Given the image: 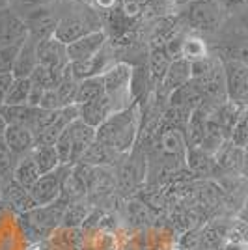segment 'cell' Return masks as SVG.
Here are the masks:
<instances>
[{"instance_id":"27","label":"cell","mask_w":248,"mask_h":250,"mask_svg":"<svg viewBox=\"0 0 248 250\" xmlns=\"http://www.w3.org/2000/svg\"><path fill=\"white\" fill-rule=\"evenodd\" d=\"M207 56H209V51H207V45L202 38H198V36H185L183 38L179 58H185L186 62L194 63L200 60H206Z\"/></svg>"},{"instance_id":"17","label":"cell","mask_w":248,"mask_h":250,"mask_svg":"<svg viewBox=\"0 0 248 250\" xmlns=\"http://www.w3.org/2000/svg\"><path fill=\"white\" fill-rule=\"evenodd\" d=\"M38 42L28 36L21 45V51L17 54V60L13 65V79H30L34 69L38 67Z\"/></svg>"},{"instance_id":"6","label":"cell","mask_w":248,"mask_h":250,"mask_svg":"<svg viewBox=\"0 0 248 250\" xmlns=\"http://www.w3.org/2000/svg\"><path fill=\"white\" fill-rule=\"evenodd\" d=\"M224 81L227 101L248 106V67L239 58L224 62Z\"/></svg>"},{"instance_id":"1","label":"cell","mask_w":248,"mask_h":250,"mask_svg":"<svg viewBox=\"0 0 248 250\" xmlns=\"http://www.w3.org/2000/svg\"><path fill=\"white\" fill-rule=\"evenodd\" d=\"M138 120L140 112L138 106L131 104L114 112L99 129H97V140L112 147L116 153H127L135 144L136 133H138Z\"/></svg>"},{"instance_id":"10","label":"cell","mask_w":248,"mask_h":250,"mask_svg":"<svg viewBox=\"0 0 248 250\" xmlns=\"http://www.w3.org/2000/svg\"><path fill=\"white\" fill-rule=\"evenodd\" d=\"M38 65L54 67V69H65L69 65L67 58V45L60 43L54 36L38 42Z\"/></svg>"},{"instance_id":"48","label":"cell","mask_w":248,"mask_h":250,"mask_svg":"<svg viewBox=\"0 0 248 250\" xmlns=\"http://www.w3.org/2000/svg\"><path fill=\"white\" fill-rule=\"evenodd\" d=\"M190 2H194V0H174V4H177V6H186Z\"/></svg>"},{"instance_id":"16","label":"cell","mask_w":248,"mask_h":250,"mask_svg":"<svg viewBox=\"0 0 248 250\" xmlns=\"http://www.w3.org/2000/svg\"><path fill=\"white\" fill-rule=\"evenodd\" d=\"M192 81V63L186 62L185 58H176L168 73H166L165 81H163V92L168 95H174L177 90H181L183 86Z\"/></svg>"},{"instance_id":"20","label":"cell","mask_w":248,"mask_h":250,"mask_svg":"<svg viewBox=\"0 0 248 250\" xmlns=\"http://www.w3.org/2000/svg\"><path fill=\"white\" fill-rule=\"evenodd\" d=\"M186 161H188L190 170L194 174H198V176H213V174H217L218 170H220L217 161H215V155L207 153L206 149H202V147L198 146H192L188 149Z\"/></svg>"},{"instance_id":"45","label":"cell","mask_w":248,"mask_h":250,"mask_svg":"<svg viewBox=\"0 0 248 250\" xmlns=\"http://www.w3.org/2000/svg\"><path fill=\"white\" fill-rule=\"evenodd\" d=\"M237 217H239V219H243L248 224V198L245 200V204H243V208H241V211H239Z\"/></svg>"},{"instance_id":"13","label":"cell","mask_w":248,"mask_h":250,"mask_svg":"<svg viewBox=\"0 0 248 250\" xmlns=\"http://www.w3.org/2000/svg\"><path fill=\"white\" fill-rule=\"evenodd\" d=\"M108 62H110V52L103 49L101 52H97L95 56H90V58L81 60V62L69 63V69H71L73 77L77 81H84V79H90V77L103 75L110 67Z\"/></svg>"},{"instance_id":"50","label":"cell","mask_w":248,"mask_h":250,"mask_svg":"<svg viewBox=\"0 0 248 250\" xmlns=\"http://www.w3.org/2000/svg\"><path fill=\"white\" fill-rule=\"evenodd\" d=\"M2 183H4V181H2V179H0V194H2Z\"/></svg>"},{"instance_id":"25","label":"cell","mask_w":248,"mask_h":250,"mask_svg":"<svg viewBox=\"0 0 248 250\" xmlns=\"http://www.w3.org/2000/svg\"><path fill=\"white\" fill-rule=\"evenodd\" d=\"M120 153H116L112 147H108L106 144L99 142L95 138V142L92 144V147L86 151V155L81 159V163L90 165V167H104V165H112L116 163Z\"/></svg>"},{"instance_id":"2","label":"cell","mask_w":248,"mask_h":250,"mask_svg":"<svg viewBox=\"0 0 248 250\" xmlns=\"http://www.w3.org/2000/svg\"><path fill=\"white\" fill-rule=\"evenodd\" d=\"M97 138V129L84 124L81 118H77L62 135L56 140V151L60 157L62 165H79L81 159L86 155V151L92 147V144Z\"/></svg>"},{"instance_id":"9","label":"cell","mask_w":248,"mask_h":250,"mask_svg":"<svg viewBox=\"0 0 248 250\" xmlns=\"http://www.w3.org/2000/svg\"><path fill=\"white\" fill-rule=\"evenodd\" d=\"M0 200L4 204H8V208L11 211H15L17 215L21 213H28L34 208H38V204L32 198L30 190L24 188L21 183H17L15 179H8L2 183V194H0Z\"/></svg>"},{"instance_id":"47","label":"cell","mask_w":248,"mask_h":250,"mask_svg":"<svg viewBox=\"0 0 248 250\" xmlns=\"http://www.w3.org/2000/svg\"><path fill=\"white\" fill-rule=\"evenodd\" d=\"M10 4H13V0H0V10H6Z\"/></svg>"},{"instance_id":"32","label":"cell","mask_w":248,"mask_h":250,"mask_svg":"<svg viewBox=\"0 0 248 250\" xmlns=\"http://www.w3.org/2000/svg\"><path fill=\"white\" fill-rule=\"evenodd\" d=\"M19 163V157L10 149V146L4 142V138H0V179L8 181L13 179V172Z\"/></svg>"},{"instance_id":"5","label":"cell","mask_w":248,"mask_h":250,"mask_svg":"<svg viewBox=\"0 0 248 250\" xmlns=\"http://www.w3.org/2000/svg\"><path fill=\"white\" fill-rule=\"evenodd\" d=\"M73 172V165H60L56 170L49 174H43L36 185L30 188V194L38 206H49L62 196L63 185L67 181L69 174Z\"/></svg>"},{"instance_id":"12","label":"cell","mask_w":248,"mask_h":250,"mask_svg":"<svg viewBox=\"0 0 248 250\" xmlns=\"http://www.w3.org/2000/svg\"><path fill=\"white\" fill-rule=\"evenodd\" d=\"M28 38V26L17 13L0 10V45L21 43Z\"/></svg>"},{"instance_id":"40","label":"cell","mask_w":248,"mask_h":250,"mask_svg":"<svg viewBox=\"0 0 248 250\" xmlns=\"http://www.w3.org/2000/svg\"><path fill=\"white\" fill-rule=\"evenodd\" d=\"M11 83H13V75H0V110L6 104V97H8Z\"/></svg>"},{"instance_id":"37","label":"cell","mask_w":248,"mask_h":250,"mask_svg":"<svg viewBox=\"0 0 248 250\" xmlns=\"http://www.w3.org/2000/svg\"><path fill=\"white\" fill-rule=\"evenodd\" d=\"M149 4H151V0H120V2H118L120 11L124 13L125 17H129V19L140 17V15L147 10Z\"/></svg>"},{"instance_id":"23","label":"cell","mask_w":248,"mask_h":250,"mask_svg":"<svg viewBox=\"0 0 248 250\" xmlns=\"http://www.w3.org/2000/svg\"><path fill=\"white\" fill-rule=\"evenodd\" d=\"M40 177H41V172H40V168L36 165V161L30 157V153L21 157L19 163H17V167H15V172H13V179L17 183H21L24 188L30 190Z\"/></svg>"},{"instance_id":"8","label":"cell","mask_w":248,"mask_h":250,"mask_svg":"<svg viewBox=\"0 0 248 250\" xmlns=\"http://www.w3.org/2000/svg\"><path fill=\"white\" fill-rule=\"evenodd\" d=\"M106 47V32L104 30H93L90 34H86L84 38L77 40L67 45V58L69 63L81 62L86 60L90 56H95L97 52H101Z\"/></svg>"},{"instance_id":"42","label":"cell","mask_w":248,"mask_h":250,"mask_svg":"<svg viewBox=\"0 0 248 250\" xmlns=\"http://www.w3.org/2000/svg\"><path fill=\"white\" fill-rule=\"evenodd\" d=\"M118 2H120V0H93L95 8H99V10H104V11H112L114 8L118 6Z\"/></svg>"},{"instance_id":"19","label":"cell","mask_w":248,"mask_h":250,"mask_svg":"<svg viewBox=\"0 0 248 250\" xmlns=\"http://www.w3.org/2000/svg\"><path fill=\"white\" fill-rule=\"evenodd\" d=\"M24 22L28 26V36H32L36 42L52 38L54 32H56V24H58V21L47 10L34 11L28 15V19Z\"/></svg>"},{"instance_id":"33","label":"cell","mask_w":248,"mask_h":250,"mask_svg":"<svg viewBox=\"0 0 248 250\" xmlns=\"http://www.w3.org/2000/svg\"><path fill=\"white\" fill-rule=\"evenodd\" d=\"M229 140L237 147H241V149H245L248 146V106L239 114L237 122H235L233 129H231Z\"/></svg>"},{"instance_id":"28","label":"cell","mask_w":248,"mask_h":250,"mask_svg":"<svg viewBox=\"0 0 248 250\" xmlns=\"http://www.w3.org/2000/svg\"><path fill=\"white\" fill-rule=\"evenodd\" d=\"M65 69H67V67H65ZM65 69H54V67L38 65V67L34 69V73H32L30 81L36 84H40V86H43L45 90H56L58 84H60V81H62L63 71H65Z\"/></svg>"},{"instance_id":"18","label":"cell","mask_w":248,"mask_h":250,"mask_svg":"<svg viewBox=\"0 0 248 250\" xmlns=\"http://www.w3.org/2000/svg\"><path fill=\"white\" fill-rule=\"evenodd\" d=\"M227 224L229 220L218 219L200 231L198 250H222L227 243Z\"/></svg>"},{"instance_id":"31","label":"cell","mask_w":248,"mask_h":250,"mask_svg":"<svg viewBox=\"0 0 248 250\" xmlns=\"http://www.w3.org/2000/svg\"><path fill=\"white\" fill-rule=\"evenodd\" d=\"M32 81L30 79H13L10 86V92L6 97V104L15 106V104H28V97H30Z\"/></svg>"},{"instance_id":"3","label":"cell","mask_w":248,"mask_h":250,"mask_svg":"<svg viewBox=\"0 0 248 250\" xmlns=\"http://www.w3.org/2000/svg\"><path fill=\"white\" fill-rule=\"evenodd\" d=\"M135 69L125 62H118L110 65L103 73L104 92L118 106V110L131 106V88H133Z\"/></svg>"},{"instance_id":"46","label":"cell","mask_w":248,"mask_h":250,"mask_svg":"<svg viewBox=\"0 0 248 250\" xmlns=\"http://www.w3.org/2000/svg\"><path fill=\"white\" fill-rule=\"evenodd\" d=\"M6 127H8V124L4 122V118L0 116V138H4V133H6Z\"/></svg>"},{"instance_id":"14","label":"cell","mask_w":248,"mask_h":250,"mask_svg":"<svg viewBox=\"0 0 248 250\" xmlns=\"http://www.w3.org/2000/svg\"><path fill=\"white\" fill-rule=\"evenodd\" d=\"M4 142L10 146V149L19 157L28 155L36 146V136L28 127L24 125H8L4 133Z\"/></svg>"},{"instance_id":"7","label":"cell","mask_w":248,"mask_h":250,"mask_svg":"<svg viewBox=\"0 0 248 250\" xmlns=\"http://www.w3.org/2000/svg\"><path fill=\"white\" fill-rule=\"evenodd\" d=\"M93 30H99V26L93 21H90L88 17L83 15H67L58 21L56 24V32H54V38L63 45H69V43L77 42L84 38L86 34H90Z\"/></svg>"},{"instance_id":"4","label":"cell","mask_w":248,"mask_h":250,"mask_svg":"<svg viewBox=\"0 0 248 250\" xmlns=\"http://www.w3.org/2000/svg\"><path fill=\"white\" fill-rule=\"evenodd\" d=\"M222 10L220 0H194L186 4V22L192 30L215 32L222 22Z\"/></svg>"},{"instance_id":"29","label":"cell","mask_w":248,"mask_h":250,"mask_svg":"<svg viewBox=\"0 0 248 250\" xmlns=\"http://www.w3.org/2000/svg\"><path fill=\"white\" fill-rule=\"evenodd\" d=\"M174 62V58L168 54L166 49H155L151 52V58H149V71H151V79L155 83H163L165 81L166 73L170 69V65Z\"/></svg>"},{"instance_id":"39","label":"cell","mask_w":248,"mask_h":250,"mask_svg":"<svg viewBox=\"0 0 248 250\" xmlns=\"http://www.w3.org/2000/svg\"><path fill=\"white\" fill-rule=\"evenodd\" d=\"M40 108H43V110H58V108H62V103L58 99L56 90H47L45 92L41 103H40Z\"/></svg>"},{"instance_id":"34","label":"cell","mask_w":248,"mask_h":250,"mask_svg":"<svg viewBox=\"0 0 248 250\" xmlns=\"http://www.w3.org/2000/svg\"><path fill=\"white\" fill-rule=\"evenodd\" d=\"M22 43L24 42L13 43V45H0V75H11Z\"/></svg>"},{"instance_id":"22","label":"cell","mask_w":248,"mask_h":250,"mask_svg":"<svg viewBox=\"0 0 248 250\" xmlns=\"http://www.w3.org/2000/svg\"><path fill=\"white\" fill-rule=\"evenodd\" d=\"M104 95H106V92H104L103 75H99V77H90V79L79 81V90H77L75 104L90 103V101H95V99H101Z\"/></svg>"},{"instance_id":"30","label":"cell","mask_w":248,"mask_h":250,"mask_svg":"<svg viewBox=\"0 0 248 250\" xmlns=\"http://www.w3.org/2000/svg\"><path fill=\"white\" fill-rule=\"evenodd\" d=\"M77 90H79V81L73 77L71 69H69V65H67V69L63 71L62 81H60L58 88H56V94H58V99H60V103H62V108L63 106L75 104Z\"/></svg>"},{"instance_id":"49","label":"cell","mask_w":248,"mask_h":250,"mask_svg":"<svg viewBox=\"0 0 248 250\" xmlns=\"http://www.w3.org/2000/svg\"><path fill=\"white\" fill-rule=\"evenodd\" d=\"M247 161H248V146L245 147V163H247Z\"/></svg>"},{"instance_id":"24","label":"cell","mask_w":248,"mask_h":250,"mask_svg":"<svg viewBox=\"0 0 248 250\" xmlns=\"http://www.w3.org/2000/svg\"><path fill=\"white\" fill-rule=\"evenodd\" d=\"M30 157L36 161V165L40 168V172L43 174H49L52 170L60 167V157L54 146H47V144H36L34 149L30 151Z\"/></svg>"},{"instance_id":"21","label":"cell","mask_w":248,"mask_h":250,"mask_svg":"<svg viewBox=\"0 0 248 250\" xmlns=\"http://www.w3.org/2000/svg\"><path fill=\"white\" fill-rule=\"evenodd\" d=\"M215 161L220 170H239L245 165V149L237 147L231 140H224L215 153Z\"/></svg>"},{"instance_id":"11","label":"cell","mask_w":248,"mask_h":250,"mask_svg":"<svg viewBox=\"0 0 248 250\" xmlns=\"http://www.w3.org/2000/svg\"><path fill=\"white\" fill-rule=\"evenodd\" d=\"M77 106H79V118L93 129H99L114 112H118V106L114 104V101L108 95L90 101V103L77 104Z\"/></svg>"},{"instance_id":"26","label":"cell","mask_w":248,"mask_h":250,"mask_svg":"<svg viewBox=\"0 0 248 250\" xmlns=\"http://www.w3.org/2000/svg\"><path fill=\"white\" fill-rule=\"evenodd\" d=\"M92 215V208L90 204H86L84 200H79V202H71L65 213L62 217V228H71V229H79L81 226H84V222L88 220V217Z\"/></svg>"},{"instance_id":"15","label":"cell","mask_w":248,"mask_h":250,"mask_svg":"<svg viewBox=\"0 0 248 250\" xmlns=\"http://www.w3.org/2000/svg\"><path fill=\"white\" fill-rule=\"evenodd\" d=\"M43 108L40 106H30V104H15V106H10V104H4L2 110H0V116L4 118V122L8 125H24L28 129H34V125L38 124V120L41 118Z\"/></svg>"},{"instance_id":"38","label":"cell","mask_w":248,"mask_h":250,"mask_svg":"<svg viewBox=\"0 0 248 250\" xmlns=\"http://www.w3.org/2000/svg\"><path fill=\"white\" fill-rule=\"evenodd\" d=\"M52 2H54V0H13V6H15L17 10H24L30 15L34 11L47 10Z\"/></svg>"},{"instance_id":"41","label":"cell","mask_w":248,"mask_h":250,"mask_svg":"<svg viewBox=\"0 0 248 250\" xmlns=\"http://www.w3.org/2000/svg\"><path fill=\"white\" fill-rule=\"evenodd\" d=\"M45 88L43 86H40V84L32 83V90H30V97H28V104L30 106H40V103H41L43 95H45Z\"/></svg>"},{"instance_id":"36","label":"cell","mask_w":248,"mask_h":250,"mask_svg":"<svg viewBox=\"0 0 248 250\" xmlns=\"http://www.w3.org/2000/svg\"><path fill=\"white\" fill-rule=\"evenodd\" d=\"M227 241L243 243L248 247V224L243 219H233L227 224Z\"/></svg>"},{"instance_id":"35","label":"cell","mask_w":248,"mask_h":250,"mask_svg":"<svg viewBox=\"0 0 248 250\" xmlns=\"http://www.w3.org/2000/svg\"><path fill=\"white\" fill-rule=\"evenodd\" d=\"M163 151L166 155H181L185 151V140H183V135L172 129L168 131L165 136H163Z\"/></svg>"},{"instance_id":"43","label":"cell","mask_w":248,"mask_h":250,"mask_svg":"<svg viewBox=\"0 0 248 250\" xmlns=\"http://www.w3.org/2000/svg\"><path fill=\"white\" fill-rule=\"evenodd\" d=\"M222 250H248V247H247V245H243V243H233V241H227Z\"/></svg>"},{"instance_id":"44","label":"cell","mask_w":248,"mask_h":250,"mask_svg":"<svg viewBox=\"0 0 248 250\" xmlns=\"http://www.w3.org/2000/svg\"><path fill=\"white\" fill-rule=\"evenodd\" d=\"M245 2H248V0H220V4H222L224 8H239V6H243Z\"/></svg>"}]
</instances>
